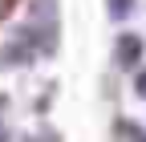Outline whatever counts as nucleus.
<instances>
[{"mask_svg":"<svg viewBox=\"0 0 146 142\" xmlns=\"http://www.w3.org/2000/svg\"><path fill=\"white\" fill-rule=\"evenodd\" d=\"M16 8H21V0H0V29L8 25V16H12Z\"/></svg>","mask_w":146,"mask_h":142,"instance_id":"nucleus-1","label":"nucleus"}]
</instances>
